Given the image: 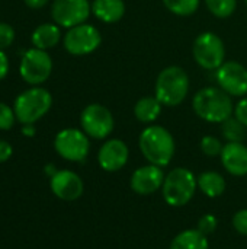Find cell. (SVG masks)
<instances>
[{
  "label": "cell",
  "instance_id": "1",
  "mask_svg": "<svg viewBox=\"0 0 247 249\" xmlns=\"http://www.w3.org/2000/svg\"><path fill=\"white\" fill-rule=\"evenodd\" d=\"M192 108L195 114L213 124H223L226 120L233 117L234 105L231 96L221 88H204L198 90L192 99Z\"/></svg>",
  "mask_w": 247,
  "mask_h": 249
},
{
  "label": "cell",
  "instance_id": "2",
  "mask_svg": "<svg viewBox=\"0 0 247 249\" xmlns=\"http://www.w3.org/2000/svg\"><path fill=\"white\" fill-rule=\"evenodd\" d=\"M138 146L147 162L160 168L172 162L176 150L173 136L162 125H148L144 128L140 134Z\"/></svg>",
  "mask_w": 247,
  "mask_h": 249
},
{
  "label": "cell",
  "instance_id": "3",
  "mask_svg": "<svg viewBox=\"0 0 247 249\" xmlns=\"http://www.w3.org/2000/svg\"><path fill=\"white\" fill-rule=\"evenodd\" d=\"M189 92V76L179 66H169L163 69L154 85V96L165 107L181 105Z\"/></svg>",
  "mask_w": 247,
  "mask_h": 249
},
{
  "label": "cell",
  "instance_id": "4",
  "mask_svg": "<svg viewBox=\"0 0 247 249\" xmlns=\"http://www.w3.org/2000/svg\"><path fill=\"white\" fill-rule=\"evenodd\" d=\"M197 188V177L189 169L175 168L165 177L162 193L170 207H183L192 200Z\"/></svg>",
  "mask_w": 247,
  "mask_h": 249
},
{
  "label": "cell",
  "instance_id": "5",
  "mask_svg": "<svg viewBox=\"0 0 247 249\" xmlns=\"http://www.w3.org/2000/svg\"><path fill=\"white\" fill-rule=\"evenodd\" d=\"M52 96L44 88H31L15 99V115L22 124H33L41 120L51 108Z\"/></svg>",
  "mask_w": 247,
  "mask_h": 249
},
{
  "label": "cell",
  "instance_id": "6",
  "mask_svg": "<svg viewBox=\"0 0 247 249\" xmlns=\"http://www.w3.org/2000/svg\"><path fill=\"white\" fill-rule=\"evenodd\" d=\"M195 61L205 70H217L226 58V47L223 39L214 32L199 34L192 47Z\"/></svg>",
  "mask_w": 247,
  "mask_h": 249
},
{
  "label": "cell",
  "instance_id": "7",
  "mask_svg": "<svg viewBox=\"0 0 247 249\" xmlns=\"http://www.w3.org/2000/svg\"><path fill=\"white\" fill-rule=\"evenodd\" d=\"M54 149L66 160L83 162L89 155L90 143L84 131L77 128H64L55 136Z\"/></svg>",
  "mask_w": 247,
  "mask_h": 249
},
{
  "label": "cell",
  "instance_id": "8",
  "mask_svg": "<svg viewBox=\"0 0 247 249\" xmlns=\"http://www.w3.org/2000/svg\"><path fill=\"white\" fill-rule=\"evenodd\" d=\"M19 71L26 83L32 86H38L51 76L52 60L45 50L31 48L23 54L19 66Z\"/></svg>",
  "mask_w": 247,
  "mask_h": 249
},
{
  "label": "cell",
  "instance_id": "9",
  "mask_svg": "<svg viewBox=\"0 0 247 249\" xmlns=\"http://www.w3.org/2000/svg\"><path fill=\"white\" fill-rule=\"evenodd\" d=\"M80 124L89 137L103 140L114 131L115 121L112 112L106 107L100 104H90L82 111Z\"/></svg>",
  "mask_w": 247,
  "mask_h": 249
},
{
  "label": "cell",
  "instance_id": "10",
  "mask_svg": "<svg viewBox=\"0 0 247 249\" xmlns=\"http://www.w3.org/2000/svg\"><path fill=\"white\" fill-rule=\"evenodd\" d=\"M102 42L98 28L89 23H80L68 29L64 36V48L73 55H86L99 48Z\"/></svg>",
  "mask_w": 247,
  "mask_h": 249
},
{
  "label": "cell",
  "instance_id": "11",
  "mask_svg": "<svg viewBox=\"0 0 247 249\" xmlns=\"http://www.w3.org/2000/svg\"><path fill=\"white\" fill-rule=\"evenodd\" d=\"M92 12L89 0H54L51 16L55 23L64 28H73L84 23Z\"/></svg>",
  "mask_w": 247,
  "mask_h": 249
},
{
  "label": "cell",
  "instance_id": "12",
  "mask_svg": "<svg viewBox=\"0 0 247 249\" xmlns=\"http://www.w3.org/2000/svg\"><path fill=\"white\" fill-rule=\"evenodd\" d=\"M217 83L230 96L247 95V69L237 61H224L217 69Z\"/></svg>",
  "mask_w": 247,
  "mask_h": 249
},
{
  "label": "cell",
  "instance_id": "13",
  "mask_svg": "<svg viewBox=\"0 0 247 249\" xmlns=\"http://www.w3.org/2000/svg\"><path fill=\"white\" fill-rule=\"evenodd\" d=\"M165 182V172L160 166L156 165H146L134 171L130 187L138 196H151L163 187Z\"/></svg>",
  "mask_w": 247,
  "mask_h": 249
},
{
  "label": "cell",
  "instance_id": "14",
  "mask_svg": "<svg viewBox=\"0 0 247 249\" xmlns=\"http://www.w3.org/2000/svg\"><path fill=\"white\" fill-rule=\"evenodd\" d=\"M49 187L54 196L64 201H74L80 198L84 190L82 178L76 172L68 169L57 171L51 177Z\"/></svg>",
  "mask_w": 247,
  "mask_h": 249
},
{
  "label": "cell",
  "instance_id": "15",
  "mask_svg": "<svg viewBox=\"0 0 247 249\" xmlns=\"http://www.w3.org/2000/svg\"><path fill=\"white\" fill-rule=\"evenodd\" d=\"M130 158L128 146L119 139L106 140L98 153V162L100 168L106 172H116L122 169Z\"/></svg>",
  "mask_w": 247,
  "mask_h": 249
},
{
  "label": "cell",
  "instance_id": "16",
  "mask_svg": "<svg viewBox=\"0 0 247 249\" xmlns=\"http://www.w3.org/2000/svg\"><path fill=\"white\" fill-rule=\"evenodd\" d=\"M224 169L233 177L247 175V147L243 143H227L220 155Z\"/></svg>",
  "mask_w": 247,
  "mask_h": 249
},
{
  "label": "cell",
  "instance_id": "17",
  "mask_svg": "<svg viewBox=\"0 0 247 249\" xmlns=\"http://www.w3.org/2000/svg\"><path fill=\"white\" fill-rule=\"evenodd\" d=\"M93 15L105 22V23H115L122 19L125 13V3L124 0H95L92 3Z\"/></svg>",
  "mask_w": 247,
  "mask_h": 249
},
{
  "label": "cell",
  "instance_id": "18",
  "mask_svg": "<svg viewBox=\"0 0 247 249\" xmlns=\"http://www.w3.org/2000/svg\"><path fill=\"white\" fill-rule=\"evenodd\" d=\"M60 38H61L60 28L54 23H42L36 26L31 36L33 47L39 50H45V51L55 47Z\"/></svg>",
  "mask_w": 247,
  "mask_h": 249
},
{
  "label": "cell",
  "instance_id": "19",
  "mask_svg": "<svg viewBox=\"0 0 247 249\" xmlns=\"http://www.w3.org/2000/svg\"><path fill=\"white\" fill-rule=\"evenodd\" d=\"M170 249H210V242L207 235L198 229H188L175 236Z\"/></svg>",
  "mask_w": 247,
  "mask_h": 249
},
{
  "label": "cell",
  "instance_id": "20",
  "mask_svg": "<svg viewBox=\"0 0 247 249\" xmlns=\"http://www.w3.org/2000/svg\"><path fill=\"white\" fill-rule=\"evenodd\" d=\"M162 107V102L156 96H144L137 101L134 107V115L140 123L151 124L159 118Z\"/></svg>",
  "mask_w": 247,
  "mask_h": 249
},
{
  "label": "cell",
  "instance_id": "21",
  "mask_svg": "<svg viewBox=\"0 0 247 249\" xmlns=\"http://www.w3.org/2000/svg\"><path fill=\"white\" fill-rule=\"evenodd\" d=\"M198 188L210 198H217L226 191V179L221 174L215 171L202 172L198 178Z\"/></svg>",
  "mask_w": 247,
  "mask_h": 249
},
{
  "label": "cell",
  "instance_id": "22",
  "mask_svg": "<svg viewBox=\"0 0 247 249\" xmlns=\"http://www.w3.org/2000/svg\"><path fill=\"white\" fill-rule=\"evenodd\" d=\"M246 125L242 124L236 117H230L223 123L221 133L229 143H243V140L246 139Z\"/></svg>",
  "mask_w": 247,
  "mask_h": 249
},
{
  "label": "cell",
  "instance_id": "23",
  "mask_svg": "<svg viewBox=\"0 0 247 249\" xmlns=\"http://www.w3.org/2000/svg\"><path fill=\"white\" fill-rule=\"evenodd\" d=\"M165 7L178 16H191L199 7V0H163Z\"/></svg>",
  "mask_w": 247,
  "mask_h": 249
},
{
  "label": "cell",
  "instance_id": "24",
  "mask_svg": "<svg viewBox=\"0 0 247 249\" xmlns=\"http://www.w3.org/2000/svg\"><path fill=\"white\" fill-rule=\"evenodd\" d=\"M208 10L217 18H229L237 7V0H205Z\"/></svg>",
  "mask_w": 247,
  "mask_h": 249
},
{
  "label": "cell",
  "instance_id": "25",
  "mask_svg": "<svg viewBox=\"0 0 247 249\" xmlns=\"http://www.w3.org/2000/svg\"><path fill=\"white\" fill-rule=\"evenodd\" d=\"M199 147H201L204 155H207L210 158H214V156H220L221 155L224 146H223L220 139H217L214 136H204L201 139Z\"/></svg>",
  "mask_w": 247,
  "mask_h": 249
},
{
  "label": "cell",
  "instance_id": "26",
  "mask_svg": "<svg viewBox=\"0 0 247 249\" xmlns=\"http://www.w3.org/2000/svg\"><path fill=\"white\" fill-rule=\"evenodd\" d=\"M16 121L15 111L6 104L0 102V130H10Z\"/></svg>",
  "mask_w": 247,
  "mask_h": 249
},
{
  "label": "cell",
  "instance_id": "27",
  "mask_svg": "<svg viewBox=\"0 0 247 249\" xmlns=\"http://www.w3.org/2000/svg\"><path fill=\"white\" fill-rule=\"evenodd\" d=\"M218 226V220L214 214H204L199 220H198V231L202 232L204 235H211L215 232Z\"/></svg>",
  "mask_w": 247,
  "mask_h": 249
},
{
  "label": "cell",
  "instance_id": "28",
  "mask_svg": "<svg viewBox=\"0 0 247 249\" xmlns=\"http://www.w3.org/2000/svg\"><path fill=\"white\" fill-rule=\"evenodd\" d=\"M15 41V29L4 22H0V50H4L12 45Z\"/></svg>",
  "mask_w": 247,
  "mask_h": 249
},
{
  "label": "cell",
  "instance_id": "29",
  "mask_svg": "<svg viewBox=\"0 0 247 249\" xmlns=\"http://www.w3.org/2000/svg\"><path fill=\"white\" fill-rule=\"evenodd\" d=\"M233 228H234L236 232H239L240 235L247 236V209L239 210V212L233 216Z\"/></svg>",
  "mask_w": 247,
  "mask_h": 249
},
{
  "label": "cell",
  "instance_id": "30",
  "mask_svg": "<svg viewBox=\"0 0 247 249\" xmlns=\"http://www.w3.org/2000/svg\"><path fill=\"white\" fill-rule=\"evenodd\" d=\"M234 117L247 127V96L234 107Z\"/></svg>",
  "mask_w": 247,
  "mask_h": 249
},
{
  "label": "cell",
  "instance_id": "31",
  "mask_svg": "<svg viewBox=\"0 0 247 249\" xmlns=\"http://www.w3.org/2000/svg\"><path fill=\"white\" fill-rule=\"evenodd\" d=\"M12 153H13L12 146H10L7 142L0 140V163H3V162L9 160V159H10V156H12Z\"/></svg>",
  "mask_w": 247,
  "mask_h": 249
},
{
  "label": "cell",
  "instance_id": "32",
  "mask_svg": "<svg viewBox=\"0 0 247 249\" xmlns=\"http://www.w3.org/2000/svg\"><path fill=\"white\" fill-rule=\"evenodd\" d=\"M7 71H9V60L6 57L4 51L0 50V80L6 77Z\"/></svg>",
  "mask_w": 247,
  "mask_h": 249
},
{
  "label": "cell",
  "instance_id": "33",
  "mask_svg": "<svg viewBox=\"0 0 247 249\" xmlns=\"http://www.w3.org/2000/svg\"><path fill=\"white\" fill-rule=\"evenodd\" d=\"M25 4L31 9H39L42 6H45L48 3V0H23Z\"/></svg>",
  "mask_w": 247,
  "mask_h": 249
},
{
  "label": "cell",
  "instance_id": "34",
  "mask_svg": "<svg viewBox=\"0 0 247 249\" xmlns=\"http://www.w3.org/2000/svg\"><path fill=\"white\" fill-rule=\"evenodd\" d=\"M22 133H23V136H26V137H32V136L35 134V127H33V124H23Z\"/></svg>",
  "mask_w": 247,
  "mask_h": 249
},
{
  "label": "cell",
  "instance_id": "35",
  "mask_svg": "<svg viewBox=\"0 0 247 249\" xmlns=\"http://www.w3.org/2000/svg\"><path fill=\"white\" fill-rule=\"evenodd\" d=\"M245 1H246V4H247V0H245Z\"/></svg>",
  "mask_w": 247,
  "mask_h": 249
}]
</instances>
